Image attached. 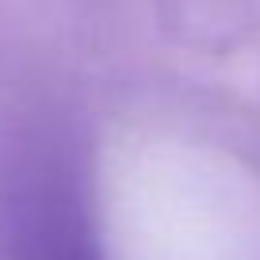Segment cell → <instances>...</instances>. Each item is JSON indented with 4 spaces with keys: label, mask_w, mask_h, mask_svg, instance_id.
<instances>
[{
    "label": "cell",
    "mask_w": 260,
    "mask_h": 260,
    "mask_svg": "<svg viewBox=\"0 0 260 260\" xmlns=\"http://www.w3.org/2000/svg\"><path fill=\"white\" fill-rule=\"evenodd\" d=\"M4 260H104L81 187L61 165L27 161L0 184Z\"/></svg>",
    "instance_id": "1"
}]
</instances>
